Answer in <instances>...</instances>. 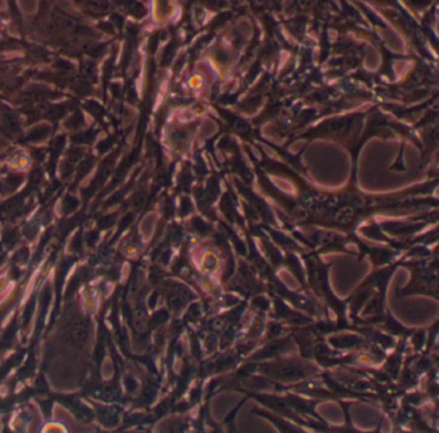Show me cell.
<instances>
[{
    "label": "cell",
    "mask_w": 439,
    "mask_h": 433,
    "mask_svg": "<svg viewBox=\"0 0 439 433\" xmlns=\"http://www.w3.org/2000/svg\"><path fill=\"white\" fill-rule=\"evenodd\" d=\"M89 324L83 317H78L72 321L71 325V339L78 347H84L89 339Z\"/></svg>",
    "instance_id": "obj_1"
}]
</instances>
